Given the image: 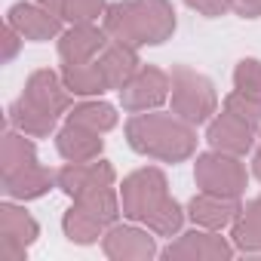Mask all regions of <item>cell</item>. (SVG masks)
Segmentation results:
<instances>
[{
  "instance_id": "cell-13",
  "label": "cell",
  "mask_w": 261,
  "mask_h": 261,
  "mask_svg": "<svg viewBox=\"0 0 261 261\" xmlns=\"http://www.w3.org/2000/svg\"><path fill=\"white\" fill-rule=\"evenodd\" d=\"M101 246H105V255H108V258H117V261H123V258H151V255H157V246H154V237H151V233H145V230H139V227H126V224H114V227L105 233Z\"/></svg>"
},
{
  "instance_id": "cell-10",
  "label": "cell",
  "mask_w": 261,
  "mask_h": 261,
  "mask_svg": "<svg viewBox=\"0 0 261 261\" xmlns=\"http://www.w3.org/2000/svg\"><path fill=\"white\" fill-rule=\"evenodd\" d=\"M59 188L68 194V197H83V194H92L98 188H108L114 185V166L105 163V160H89V163H68L59 175H56Z\"/></svg>"
},
{
  "instance_id": "cell-23",
  "label": "cell",
  "mask_w": 261,
  "mask_h": 261,
  "mask_svg": "<svg viewBox=\"0 0 261 261\" xmlns=\"http://www.w3.org/2000/svg\"><path fill=\"white\" fill-rule=\"evenodd\" d=\"M233 243L240 249H246V252L261 249V197L237 212V218H233Z\"/></svg>"
},
{
  "instance_id": "cell-16",
  "label": "cell",
  "mask_w": 261,
  "mask_h": 261,
  "mask_svg": "<svg viewBox=\"0 0 261 261\" xmlns=\"http://www.w3.org/2000/svg\"><path fill=\"white\" fill-rule=\"evenodd\" d=\"M230 255L233 249L221 237L206 233V230H191L163 252V258H230Z\"/></svg>"
},
{
  "instance_id": "cell-26",
  "label": "cell",
  "mask_w": 261,
  "mask_h": 261,
  "mask_svg": "<svg viewBox=\"0 0 261 261\" xmlns=\"http://www.w3.org/2000/svg\"><path fill=\"white\" fill-rule=\"evenodd\" d=\"M233 86H237V92L261 101V62L258 59H243L233 71Z\"/></svg>"
},
{
  "instance_id": "cell-15",
  "label": "cell",
  "mask_w": 261,
  "mask_h": 261,
  "mask_svg": "<svg viewBox=\"0 0 261 261\" xmlns=\"http://www.w3.org/2000/svg\"><path fill=\"white\" fill-rule=\"evenodd\" d=\"M237 212H240L237 200L206 194V191H200V197H194L191 206H188V215L194 218V224H200L206 230H221L224 224H230L237 218Z\"/></svg>"
},
{
  "instance_id": "cell-30",
  "label": "cell",
  "mask_w": 261,
  "mask_h": 261,
  "mask_svg": "<svg viewBox=\"0 0 261 261\" xmlns=\"http://www.w3.org/2000/svg\"><path fill=\"white\" fill-rule=\"evenodd\" d=\"M230 10L243 19H258L261 16V0H230Z\"/></svg>"
},
{
  "instance_id": "cell-12",
  "label": "cell",
  "mask_w": 261,
  "mask_h": 261,
  "mask_svg": "<svg viewBox=\"0 0 261 261\" xmlns=\"http://www.w3.org/2000/svg\"><path fill=\"white\" fill-rule=\"evenodd\" d=\"M252 133H255V129L249 123H243L240 117H233L230 111H224V114H218L209 123L206 139H209V145L215 151H224V154L240 157V154H246L252 148Z\"/></svg>"
},
{
  "instance_id": "cell-32",
  "label": "cell",
  "mask_w": 261,
  "mask_h": 261,
  "mask_svg": "<svg viewBox=\"0 0 261 261\" xmlns=\"http://www.w3.org/2000/svg\"><path fill=\"white\" fill-rule=\"evenodd\" d=\"M34 4H40L43 10H49L56 16H62V10H65V0H34Z\"/></svg>"
},
{
  "instance_id": "cell-11",
  "label": "cell",
  "mask_w": 261,
  "mask_h": 261,
  "mask_svg": "<svg viewBox=\"0 0 261 261\" xmlns=\"http://www.w3.org/2000/svg\"><path fill=\"white\" fill-rule=\"evenodd\" d=\"M133 10H136L142 43L157 46V43L172 37V31H175V10H172L169 0H133Z\"/></svg>"
},
{
  "instance_id": "cell-29",
  "label": "cell",
  "mask_w": 261,
  "mask_h": 261,
  "mask_svg": "<svg viewBox=\"0 0 261 261\" xmlns=\"http://www.w3.org/2000/svg\"><path fill=\"white\" fill-rule=\"evenodd\" d=\"M191 10H197L200 16H209V19H218L230 10V0H185Z\"/></svg>"
},
{
  "instance_id": "cell-22",
  "label": "cell",
  "mask_w": 261,
  "mask_h": 261,
  "mask_svg": "<svg viewBox=\"0 0 261 261\" xmlns=\"http://www.w3.org/2000/svg\"><path fill=\"white\" fill-rule=\"evenodd\" d=\"M10 126H16L19 133L31 136V139H43L49 136L53 129H56V117L53 114H43L40 108H34L31 101L19 98L13 108H10Z\"/></svg>"
},
{
  "instance_id": "cell-25",
  "label": "cell",
  "mask_w": 261,
  "mask_h": 261,
  "mask_svg": "<svg viewBox=\"0 0 261 261\" xmlns=\"http://www.w3.org/2000/svg\"><path fill=\"white\" fill-rule=\"evenodd\" d=\"M68 123L86 126V129H92V133H108V129L117 126V111L111 105H105V101H83V105L71 108Z\"/></svg>"
},
{
  "instance_id": "cell-2",
  "label": "cell",
  "mask_w": 261,
  "mask_h": 261,
  "mask_svg": "<svg viewBox=\"0 0 261 261\" xmlns=\"http://www.w3.org/2000/svg\"><path fill=\"white\" fill-rule=\"evenodd\" d=\"M175 200L166 194V175L160 169H139L133 172L123 188H120V206H123V215L133 218V221H145L151 224L166 206H172Z\"/></svg>"
},
{
  "instance_id": "cell-28",
  "label": "cell",
  "mask_w": 261,
  "mask_h": 261,
  "mask_svg": "<svg viewBox=\"0 0 261 261\" xmlns=\"http://www.w3.org/2000/svg\"><path fill=\"white\" fill-rule=\"evenodd\" d=\"M224 111H230L233 117H240V120L249 123L252 129L261 126V101H255V98H249V95H243V92H230V95L224 98Z\"/></svg>"
},
{
  "instance_id": "cell-1",
  "label": "cell",
  "mask_w": 261,
  "mask_h": 261,
  "mask_svg": "<svg viewBox=\"0 0 261 261\" xmlns=\"http://www.w3.org/2000/svg\"><path fill=\"white\" fill-rule=\"evenodd\" d=\"M126 139L139 154L163 163H178L197 148L194 126L169 114H136L126 123Z\"/></svg>"
},
{
  "instance_id": "cell-9",
  "label": "cell",
  "mask_w": 261,
  "mask_h": 261,
  "mask_svg": "<svg viewBox=\"0 0 261 261\" xmlns=\"http://www.w3.org/2000/svg\"><path fill=\"white\" fill-rule=\"evenodd\" d=\"M111 43V37L105 34V28L98 31L92 22L89 25H74L59 37V56L65 65H83V62H95L105 46Z\"/></svg>"
},
{
  "instance_id": "cell-3",
  "label": "cell",
  "mask_w": 261,
  "mask_h": 261,
  "mask_svg": "<svg viewBox=\"0 0 261 261\" xmlns=\"http://www.w3.org/2000/svg\"><path fill=\"white\" fill-rule=\"evenodd\" d=\"M215 108H218V98L212 83L203 74L178 65L172 71V114L191 126H200L215 114Z\"/></svg>"
},
{
  "instance_id": "cell-18",
  "label": "cell",
  "mask_w": 261,
  "mask_h": 261,
  "mask_svg": "<svg viewBox=\"0 0 261 261\" xmlns=\"http://www.w3.org/2000/svg\"><path fill=\"white\" fill-rule=\"evenodd\" d=\"M105 34L111 37V43H123V46H145L142 34H139V22H136V10L133 0H123V4H111L105 10Z\"/></svg>"
},
{
  "instance_id": "cell-14",
  "label": "cell",
  "mask_w": 261,
  "mask_h": 261,
  "mask_svg": "<svg viewBox=\"0 0 261 261\" xmlns=\"http://www.w3.org/2000/svg\"><path fill=\"white\" fill-rule=\"evenodd\" d=\"M101 133H92L86 126H77V123H65V129L56 139V148L59 154L68 160V163H89V160H98L105 142L98 139Z\"/></svg>"
},
{
  "instance_id": "cell-19",
  "label": "cell",
  "mask_w": 261,
  "mask_h": 261,
  "mask_svg": "<svg viewBox=\"0 0 261 261\" xmlns=\"http://www.w3.org/2000/svg\"><path fill=\"white\" fill-rule=\"evenodd\" d=\"M53 181H56V175L46 166L31 163V166L19 169L13 175H4V191L16 200H34V197H43L53 188Z\"/></svg>"
},
{
  "instance_id": "cell-5",
  "label": "cell",
  "mask_w": 261,
  "mask_h": 261,
  "mask_svg": "<svg viewBox=\"0 0 261 261\" xmlns=\"http://www.w3.org/2000/svg\"><path fill=\"white\" fill-rule=\"evenodd\" d=\"M169 89H172V77H166L160 68L154 65H142L133 80H129L123 89H120V101L126 111L133 114H145L151 108H160L166 98H169Z\"/></svg>"
},
{
  "instance_id": "cell-17",
  "label": "cell",
  "mask_w": 261,
  "mask_h": 261,
  "mask_svg": "<svg viewBox=\"0 0 261 261\" xmlns=\"http://www.w3.org/2000/svg\"><path fill=\"white\" fill-rule=\"evenodd\" d=\"M98 65H101L105 80H108L111 89H123L129 80H133V74L142 68L139 53L133 46H123V43H108L105 53L98 56Z\"/></svg>"
},
{
  "instance_id": "cell-7",
  "label": "cell",
  "mask_w": 261,
  "mask_h": 261,
  "mask_svg": "<svg viewBox=\"0 0 261 261\" xmlns=\"http://www.w3.org/2000/svg\"><path fill=\"white\" fill-rule=\"evenodd\" d=\"M22 98L31 101L34 108H40L43 114H53V117H59V114H65V111L71 108V89H68L65 80H62L56 71H49V68L34 71V74L28 77Z\"/></svg>"
},
{
  "instance_id": "cell-20",
  "label": "cell",
  "mask_w": 261,
  "mask_h": 261,
  "mask_svg": "<svg viewBox=\"0 0 261 261\" xmlns=\"http://www.w3.org/2000/svg\"><path fill=\"white\" fill-rule=\"evenodd\" d=\"M62 80L71 89V95H101L105 89H111L98 59L95 62H83V65H65L62 68Z\"/></svg>"
},
{
  "instance_id": "cell-4",
  "label": "cell",
  "mask_w": 261,
  "mask_h": 261,
  "mask_svg": "<svg viewBox=\"0 0 261 261\" xmlns=\"http://www.w3.org/2000/svg\"><path fill=\"white\" fill-rule=\"evenodd\" d=\"M194 178L200 185V191L206 194H218V197H230L237 200L246 188V166L224 151H212L197 157L194 163Z\"/></svg>"
},
{
  "instance_id": "cell-21",
  "label": "cell",
  "mask_w": 261,
  "mask_h": 261,
  "mask_svg": "<svg viewBox=\"0 0 261 261\" xmlns=\"http://www.w3.org/2000/svg\"><path fill=\"white\" fill-rule=\"evenodd\" d=\"M31 163H37V148H34L31 136L7 129L4 148H0V169H4V175H13V172L25 169V166H31Z\"/></svg>"
},
{
  "instance_id": "cell-8",
  "label": "cell",
  "mask_w": 261,
  "mask_h": 261,
  "mask_svg": "<svg viewBox=\"0 0 261 261\" xmlns=\"http://www.w3.org/2000/svg\"><path fill=\"white\" fill-rule=\"evenodd\" d=\"M7 22L25 37V40H34V43H43V40H53L62 34V16L43 10L40 4H34V0H22V4H16L7 16Z\"/></svg>"
},
{
  "instance_id": "cell-6",
  "label": "cell",
  "mask_w": 261,
  "mask_h": 261,
  "mask_svg": "<svg viewBox=\"0 0 261 261\" xmlns=\"http://www.w3.org/2000/svg\"><path fill=\"white\" fill-rule=\"evenodd\" d=\"M37 233H40L37 221H34L25 209H19V206H13V203H4V206H0V237H4L0 255H4L7 261L22 258V255L28 252V246L37 240Z\"/></svg>"
},
{
  "instance_id": "cell-33",
  "label": "cell",
  "mask_w": 261,
  "mask_h": 261,
  "mask_svg": "<svg viewBox=\"0 0 261 261\" xmlns=\"http://www.w3.org/2000/svg\"><path fill=\"white\" fill-rule=\"evenodd\" d=\"M252 172H255V178L261 181V151L255 154V160H252Z\"/></svg>"
},
{
  "instance_id": "cell-27",
  "label": "cell",
  "mask_w": 261,
  "mask_h": 261,
  "mask_svg": "<svg viewBox=\"0 0 261 261\" xmlns=\"http://www.w3.org/2000/svg\"><path fill=\"white\" fill-rule=\"evenodd\" d=\"M108 4L105 0H65V10H62V19L74 22V25H89L95 22L98 16H105Z\"/></svg>"
},
{
  "instance_id": "cell-24",
  "label": "cell",
  "mask_w": 261,
  "mask_h": 261,
  "mask_svg": "<svg viewBox=\"0 0 261 261\" xmlns=\"http://www.w3.org/2000/svg\"><path fill=\"white\" fill-rule=\"evenodd\" d=\"M62 227H65V233H68V240L71 243H95L98 237H101V230H105V221H98L92 212H86L83 206H71L68 212H65V221H62Z\"/></svg>"
},
{
  "instance_id": "cell-31",
  "label": "cell",
  "mask_w": 261,
  "mask_h": 261,
  "mask_svg": "<svg viewBox=\"0 0 261 261\" xmlns=\"http://www.w3.org/2000/svg\"><path fill=\"white\" fill-rule=\"evenodd\" d=\"M22 40H25V37H22V34H19V31H16L10 22H7V25H4V43H7V49H4V59H7V62L16 56V49H19V43H22Z\"/></svg>"
}]
</instances>
